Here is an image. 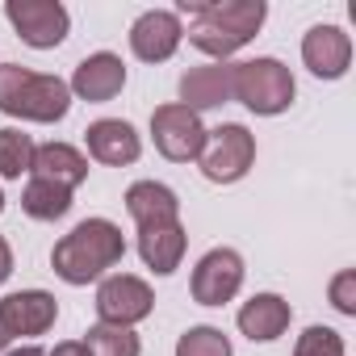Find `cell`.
I'll use <instances>...</instances> for the list:
<instances>
[{
  "mask_svg": "<svg viewBox=\"0 0 356 356\" xmlns=\"http://www.w3.org/2000/svg\"><path fill=\"white\" fill-rule=\"evenodd\" d=\"M22 210H26L30 218H38V222H55V218H63V214L72 210V189L34 176V181L26 185V193H22Z\"/></svg>",
  "mask_w": 356,
  "mask_h": 356,
  "instance_id": "20",
  "label": "cell"
},
{
  "mask_svg": "<svg viewBox=\"0 0 356 356\" xmlns=\"http://www.w3.org/2000/svg\"><path fill=\"white\" fill-rule=\"evenodd\" d=\"M84 138H88V155L101 159V163H109V168L134 163L138 151H143L134 126L122 122V118H101V122H92V126L84 130Z\"/></svg>",
  "mask_w": 356,
  "mask_h": 356,
  "instance_id": "13",
  "label": "cell"
},
{
  "mask_svg": "<svg viewBox=\"0 0 356 356\" xmlns=\"http://www.w3.org/2000/svg\"><path fill=\"white\" fill-rule=\"evenodd\" d=\"M151 134H155L159 155L172 159V163H189V159H197L202 147H206V126H202V118H197L193 109H185V105H159V109L151 113Z\"/></svg>",
  "mask_w": 356,
  "mask_h": 356,
  "instance_id": "6",
  "label": "cell"
},
{
  "mask_svg": "<svg viewBox=\"0 0 356 356\" xmlns=\"http://www.w3.org/2000/svg\"><path fill=\"white\" fill-rule=\"evenodd\" d=\"M138 256L159 277H168V273L181 268V256H185V227H181V218L138 227Z\"/></svg>",
  "mask_w": 356,
  "mask_h": 356,
  "instance_id": "15",
  "label": "cell"
},
{
  "mask_svg": "<svg viewBox=\"0 0 356 356\" xmlns=\"http://www.w3.org/2000/svg\"><path fill=\"white\" fill-rule=\"evenodd\" d=\"M55 314H59V302L42 289H22L0 302V318H5L9 335H42L55 327Z\"/></svg>",
  "mask_w": 356,
  "mask_h": 356,
  "instance_id": "12",
  "label": "cell"
},
{
  "mask_svg": "<svg viewBox=\"0 0 356 356\" xmlns=\"http://www.w3.org/2000/svg\"><path fill=\"white\" fill-rule=\"evenodd\" d=\"M126 210L138 227H151V222H172L181 218V202L168 185H155V181H138L126 189Z\"/></svg>",
  "mask_w": 356,
  "mask_h": 356,
  "instance_id": "19",
  "label": "cell"
},
{
  "mask_svg": "<svg viewBox=\"0 0 356 356\" xmlns=\"http://www.w3.org/2000/svg\"><path fill=\"white\" fill-rule=\"evenodd\" d=\"M293 356H343V339H339V331H331V327H306V331L298 335Z\"/></svg>",
  "mask_w": 356,
  "mask_h": 356,
  "instance_id": "24",
  "label": "cell"
},
{
  "mask_svg": "<svg viewBox=\"0 0 356 356\" xmlns=\"http://www.w3.org/2000/svg\"><path fill=\"white\" fill-rule=\"evenodd\" d=\"M231 84H235V63H210V67H193L181 76V105L185 109H214L231 101Z\"/></svg>",
  "mask_w": 356,
  "mask_h": 356,
  "instance_id": "14",
  "label": "cell"
},
{
  "mask_svg": "<svg viewBox=\"0 0 356 356\" xmlns=\"http://www.w3.org/2000/svg\"><path fill=\"white\" fill-rule=\"evenodd\" d=\"M202 172H206V181L214 185H231L239 181V176H248L252 159H256V138L248 126L239 122H227L218 130H206V147H202Z\"/></svg>",
  "mask_w": 356,
  "mask_h": 356,
  "instance_id": "5",
  "label": "cell"
},
{
  "mask_svg": "<svg viewBox=\"0 0 356 356\" xmlns=\"http://www.w3.org/2000/svg\"><path fill=\"white\" fill-rule=\"evenodd\" d=\"M0 210H5V193H0Z\"/></svg>",
  "mask_w": 356,
  "mask_h": 356,
  "instance_id": "30",
  "label": "cell"
},
{
  "mask_svg": "<svg viewBox=\"0 0 356 356\" xmlns=\"http://www.w3.org/2000/svg\"><path fill=\"white\" fill-rule=\"evenodd\" d=\"M181 13H193L189 42L214 59H227L264 26V0H181Z\"/></svg>",
  "mask_w": 356,
  "mask_h": 356,
  "instance_id": "1",
  "label": "cell"
},
{
  "mask_svg": "<svg viewBox=\"0 0 356 356\" xmlns=\"http://www.w3.org/2000/svg\"><path fill=\"white\" fill-rule=\"evenodd\" d=\"M176 356H231V339L218 327H189L176 343Z\"/></svg>",
  "mask_w": 356,
  "mask_h": 356,
  "instance_id": "23",
  "label": "cell"
},
{
  "mask_svg": "<svg viewBox=\"0 0 356 356\" xmlns=\"http://www.w3.org/2000/svg\"><path fill=\"white\" fill-rule=\"evenodd\" d=\"M289 327V302L285 298H277V293H256L243 310H239V331L256 343H268V339H277L281 331Z\"/></svg>",
  "mask_w": 356,
  "mask_h": 356,
  "instance_id": "18",
  "label": "cell"
},
{
  "mask_svg": "<svg viewBox=\"0 0 356 356\" xmlns=\"http://www.w3.org/2000/svg\"><path fill=\"white\" fill-rule=\"evenodd\" d=\"M72 105V88L59 76L30 72L22 63H0V113L26 122H59Z\"/></svg>",
  "mask_w": 356,
  "mask_h": 356,
  "instance_id": "3",
  "label": "cell"
},
{
  "mask_svg": "<svg viewBox=\"0 0 356 356\" xmlns=\"http://www.w3.org/2000/svg\"><path fill=\"white\" fill-rule=\"evenodd\" d=\"M231 97L243 101L252 113H285L293 101V76L281 59H252V63H235V84Z\"/></svg>",
  "mask_w": 356,
  "mask_h": 356,
  "instance_id": "4",
  "label": "cell"
},
{
  "mask_svg": "<svg viewBox=\"0 0 356 356\" xmlns=\"http://www.w3.org/2000/svg\"><path fill=\"white\" fill-rule=\"evenodd\" d=\"M302 59L314 76L323 80H339L352 63V38L339 30V26H314L306 38H302Z\"/></svg>",
  "mask_w": 356,
  "mask_h": 356,
  "instance_id": "11",
  "label": "cell"
},
{
  "mask_svg": "<svg viewBox=\"0 0 356 356\" xmlns=\"http://www.w3.org/2000/svg\"><path fill=\"white\" fill-rule=\"evenodd\" d=\"M30 172L42 176V181L63 185V189H76L88 176V159L67 143H42V147H34V168Z\"/></svg>",
  "mask_w": 356,
  "mask_h": 356,
  "instance_id": "17",
  "label": "cell"
},
{
  "mask_svg": "<svg viewBox=\"0 0 356 356\" xmlns=\"http://www.w3.org/2000/svg\"><path fill=\"white\" fill-rule=\"evenodd\" d=\"M5 17L13 22L22 42H30L38 51L59 47L67 38V9L59 5V0H9Z\"/></svg>",
  "mask_w": 356,
  "mask_h": 356,
  "instance_id": "7",
  "label": "cell"
},
{
  "mask_svg": "<svg viewBox=\"0 0 356 356\" xmlns=\"http://www.w3.org/2000/svg\"><path fill=\"white\" fill-rule=\"evenodd\" d=\"M84 352H88V356H138V335H134L130 327L97 323V327H88V335H84Z\"/></svg>",
  "mask_w": 356,
  "mask_h": 356,
  "instance_id": "21",
  "label": "cell"
},
{
  "mask_svg": "<svg viewBox=\"0 0 356 356\" xmlns=\"http://www.w3.org/2000/svg\"><path fill=\"white\" fill-rule=\"evenodd\" d=\"M151 306H155L151 285L138 281V277H126V273L101 281V289H97V314L109 327H134L138 318L151 314Z\"/></svg>",
  "mask_w": 356,
  "mask_h": 356,
  "instance_id": "8",
  "label": "cell"
},
{
  "mask_svg": "<svg viewBox=\"0 0 356 356\" xmlns=\"http://www.w3.org/2000/svg\"><path fill=\"white\" fill-rule=\"evenodd\" d=\"M34 168V143H30V134H22V130H0V176H9V181H17L22 172H30Z\"/></svg>",
  "mask_w": 356,
  "mask_h": 356,
  "instance_id": "22",
  "label": "cell"
},
{
  "mask_svg": "<svg viewBox=\"0 0 356 356\" xmlns=\"http://www.w3.org/2000/svg\"><path fill=\"white\" fill-rule=\"evenodd\" d=\"M243 285V260L231 248H214L210 256H202V264L193 268V302L202 306H222L239 293Z\"/></svg>",
  "mask_w": 356,
  "mask_h": 356,
  "instance_id": "9",
  "label": "cell"
},
{
  "mask_svg": "<svg viewBox=\"0 0 356 356\" xmlns=\"http://www.w3.org/2000/svg\"><path fill=\"white\" fill-rule=\"evenodd\" d=\"M122 84H126L122 59L109 55V51H101V55H88V59L76 67V76H72L67 88H72L76 97H84V101H113V97L122 92Z\"/></svg>",
  "mask_w": 356,
  "mask_h": 356,
  "instance_id": "16",
  "label": "cell"
},
{
  "mask_svg": "<svg viewBox=\"0 0 356 356\" xmlns=\"http://www.w3.org/2000/svg\"><path fill=\"white\" fill-rule=\"evenodd\" d=\"M47 356H88V352H84V343L67 339V343H55V352H47Z\"/></svg>",
  "mask_w": 356,
  "mask_h": 356,
  "instance_id": "27",
  "label": "cell"
},
{
  "mask_svg": "<svg viewBox=\"0 0 356 356\" xmlns=\"http://www.w3.org/2000/svg\"><path fill=\"white\" fill-rule=\"evenodd\" d=\"M9 356H47L42 348H17V352H9Z\"/></svg>",
  "mask_w": 356,
  "mask_h": 356,
  "instance_id": "29",
  "label": "cell"
},
{
  "mask_svg": "<svg viewBox=\"0 0 356 356\" xmlns=\"http://www.w3.org/2000/svg\"><path fill=\"white\" fill-rule=\"evenodd\" d=\"M9 339H13V335H9V327H5V318H0V352H5V348H9Z\"/></svg>",
  "mask_w": 356,
  "mask_h": 356,
  "instance_id": "28",
  "label": "cell"
},
{
  "mask_svg": "<svg viewBox=\"0 0 356 356\" xmlns=\"http://www.w3.org/2000/svg\"><path fill=\"white\" fill-rule=\"evenodd\" d=\"M181 17L176 13H163V9H151L143 13L134 26H130V51L143 59V63H163L176 55L181 47Z\"/></svg>",
  "mask_w": 356,
  "mask_h": 356,
  "instance_id": "10",
  "label": "cell"
},
{
  "mask_svg": "<svg viewBox=\"0 0 356 356\" xmlns=\"http://www.w3.org/2000/svg\"><path fill=\"white\" fill-rule=\"evenodd\" d=\"M126 256V239L109 218H84L72 235H63L51 252L55 273L67 285H88L97 281L105 268H113Z\"/></svg>",
  "mask_w": 356,
  "mask_h": 356,
  "instance_id": "2",
  "label": "cell"
},
{
  "mask_svg": "<svg viewBox=\"0 0 356 356\" xmlns=\"http://www.w3.org/2000/svg\"><path fill=\"white\" fill-rule=\"evenodd\" d=\"M331 302H335V310L356 314V273H339L331 281Z\"/></svg>",
  "mask_w": 356,
  "mask_h": 356,
  "instance_id": "25",
  "label": "cell"
},
{
  "mask_svg": "<svg viewBox=\"0 0 356 356\" xmlns=\"http://www.w3.org/2000/svg\"><path fill=\"white\" fill-rule=\"evenodd\" d=\"M9 273H13V252H9V243H5V235H0V285L9 281Z\"/></svg>",
  "mask_w": 356,
  "mask_h": 356,
  "instance_id": "26",
  "label": "cell"
}]
</instances>
